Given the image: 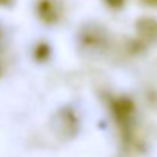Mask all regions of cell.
<instances>
[{"label": "cell", "mask_w": 157, "mask_h": 157, "mask_svg": "<svg viewBox=\"0 0 157 157\" xmlns=\"http://www.w3.org/2000/svg\"><path fill=\"white\" fill-rule=\"evenodd\" d=\"M105 2L108 3V6H111V8H120V6H123V2L125 0H105Z\"/></svg>", "instance_id": "obj_7"}, {"label": "cell", "mask_w": 157, "mask_h": 157, "mask_svg": "<svg viewBox=\"0 0 157 157\" xmlns=\"http://www.w3.org/2000/svg\"><path fill=\"white\" fill-rule=\"evenodd\" d=\"M16 0H0V6H11Z\"/></svg>", "instance_id": "obj_8"}, {"label": "cell", "mask_w": 157, "mask_h": 157, "mask_svg": "<svg viewBox=\"0 0 157 157\" xmlns=\"http://www.w3.org/2000/svg\"><path fill=\"white\" fill-rule=\"evenodd\" d=\"M49 52H51L49 45H46V43H39V45L36 46L34 57H36L39 62H45V60L49 57Z\"/></svg>", "instance_id": "obj_6"}, {"label": "cell", "mask_w": 157, "mask_h": 157, "mask_svg": "<svg viewBox=\"0 0 157 157\" xmlns=\"http://www.w3.org/2000/svg\"><path fill=\"white\" fill-rule=\"evenodd\" d=\"M109 111L116 120V125L119 128L122 142L125 146H131L136 137V103L128 96H120L116 99H111L109 102Z\"/></svg>", "instance_id": "obj_1"}, {"label": "cell", "mask_w": 157, "mask_h": 157, "mask_svg": "<svg viewBox=\"0 0 157 157\" xmlns=\"http://www.w3.org/2000/svg\"><path fill=\"white\" fill-rule=\"evenodd\" d=\"M37 14L45 23H54L60 17V10L54 0H40L37 5Z\"/></svg>", "instance_id": "obj_5"}, {"label": "cell", "mask_w": 157, "mask_h": 157, "mask_svg": "<svg viewBox=\"0 0 157 157\" xmlns=\"http://www.w3.org/2000/svg\"><path fill=\"white\" fill-rule=\"evenodd\" d=\"M136 33L143 43H157V20L152 17H140L136 22Z\"/></svg>", "instance_id": "obj_4"}, {"label": "cell", "mask_w": 157, "mask_h": 157, "mask_svg": "<svg viewBox=\"0 0 157 157\" xmlns=\"http://www.w3.org/2000/svg\"><path fill=\"white\" fill-rule=\"evenodd\" d=\"M54 123L57 126V132L66 137H72L78 131V117L71 108H63L62 111H59Z\"/></svg>", "instance_id": "obj_3"}, {"label": "cell", "mask_w": 157, "mask_h": 157, "mask_svg": "<svg viewBox=\"0 0 157 157\" xmlns=\"http://www.w3.org/2000/svg\"><path fill=\"white\" fill-rule=\"evenodd\" d=\"M80 42L86 49L91 51H100L106 46L108 37L103 28L100 26H86L83 28L82 34H80Z\"/></svg>", "instance_id": "obj_2"}, {"label": "cell", "mask_w": 157, "mask_h": 157, "mask_svg": "<svg viewBox=\"0 0 157 157\" xmlns=\"http://www.w3.org/2000/svg\"><path fill=\"white\" fill-rule=\"evenodd\" d=\"M143 2H145V3H148V5H152V6H154V5H157V0H143Z\"/></svg>", "instance_id": "obj_9"}]
</instances>
